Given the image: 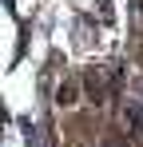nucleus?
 Masks as SVG:
<instances>
[{
    "label": "nucleus",
    "mask_w": 143,
    "mask_h": 147,
    "mask_svg": "<svg viewBox=\"0 0 143 147\" xmlns=\"http://www.w3.org/2000/svg\"><path fill=\"white\" fill-rule=\"evenodd\" d=\"M127 123H131V131L143 139V103H127Z\"/></svg>",
    "instance_id": "nucleus-1"
},
{
    "label": "nucleus",
    "mask_w": 143,
    "mask_h": 147,
    "mask_svg": "<svg viewBox=\"0 0 143 147\" xmlns=\"http://www.w3.org/2000/svg\"><path fill=\"white\" fill-rule=\"evenodd\" d=\"M72 96H76V88H72V84H68V88H60V96H56V99H60V103H68Z\"/></svg>",
    "instance_id": "nucleus-2"
},
{
    "label": "nucleus",
    "mask_w": 143,
    "mask_h": 147,
    "mask_svg": "<svg viewBox=\"0 0 143 147\" xmlns=\"http://www.w3.org/2000/svg\"><path fill=\"white\" fill-rule=\"evenodd\" d=\"M103 147H115V143H103Z\"/></svg>",
    "instance_id": "nucleus-3"
}]
</instances>
